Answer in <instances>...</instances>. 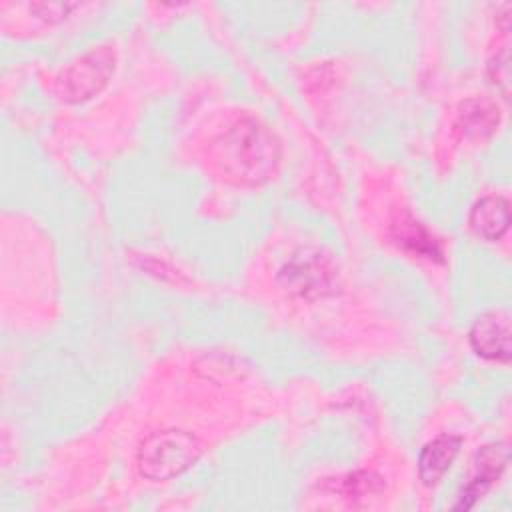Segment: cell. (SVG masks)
<instances>
[{
  "label": "cell",
  "instance_id": "1",
  "mask_svg": "<svg viewBox=\"0 0 512 512\" xmlns=\"http://www.w3.org/2000/svg\"><path fill=\"white\" fill-rule=\"evenodd\" d=\"M210 154L226 180L238 186H262L278 172L284 150L282 140L264 120L242 114L214 138Z\"/></svg>",
  "mask_w": 512,
  "mask_h": 512
},
{
  "label": "cell",
  "instance_id": "2",
  "mask_svg": "<svg viewBox=\"0 0 512 512\" xmlns=\"http://www.w3.org/2000/svg\"><path fill=\"white\" fill-rule=\"evenodd\" d=\"M204 452V442L188 430L166 428L148 434L136 450L140 476L152 482H166L192 468Z\"/></svg>",
  "mask_w": 512,
  "mask_h": 512
},
{
  "label": "cell",
  "instance_id": "3",
  "mask_svg": "<svg viewBox=\"0 0 512 512\" xmlns=\"http://www.w3.org/2000/svg\"><path fill=\"white\" fill-rule=\"evenodd\" d=\"M276 278L286 294L318 300L336 292L338 268L330 254L318 248H300L282 264Z\"/></svg>",
  "mask_w": 512,
  "mask_h": 512
},
{
  "label": "cell",
  "instance_id": "4",
  "mask_svg": "<svg viewBox=\"0 0 512 512\" xmlns=\"http://www.w3.org/2000/svg\"><path fill=\"white\" fill-rule=\"evenodd\" d=\"M116 50L100 44L72 60L56 78L58 94L68 104H82L98 96L116 72Z\"/></svg>",
  "mask_w": 512,
  "mask_h": 512
},
{
  "label": "cell",
  "instance_id": "5",
  "mask_svg": "<svg viewBox=\"0 0 512 512\" xmlns=\"http://www.w3.org/2000/svg\"><path fill=\"white\" fill-rule=\"evenodd\" d=\"M510 462V450L504 442H488L474 454V474L462 488L454 510H470L504 474Z\"/></svg>",
  "mask_w": 512,
  "mask_h": 512
},
{
  "label": "cell",
  "instance_id": "6",
  "mask_svg": "<svg viewBox=\"0 0 512 512\" xmlns=\"http://www.w3.org/2000/svg\"><path fill=\"white\" fill-rule=\"evenodd\" d=\"M470 348L484 360L510 362V314L506 310H488L480 314L468 330Z\"/></svg>",
  "mask_w": 512,
  "mask_h": 512
},
{
  "label": "cell",
  "instance_id": "7",
  "mask_svg": "<svg viewBox=\"0 0 512 512\" xmlns=\"http://www.w3.org/2000/svg\"><path fill=\"white\" fill-rule=\"evenodd\" d=\"M500 118V106L492 98L474 96L458 106L454 128L460 138L482 142L496 132Z\"/></svg>",
  "mask_w": 512,
  "mask_h": 512
},
{
  "label": "cell",
  "instance_id": "8",
  "mask_svg": "<svg viewBox=\"0 0 512 512\" xmlns=\"http://www.w3.org/2000/svg\"><path fill=\"white\" fill-rule=\"evenodd\" d=\"M462 442L464 440L458 434H440L420 448L418 478L426 488L436 486L452 468L456 456L460 454Z\"/></svg>",
  "mask_w": 512,
  "mask_h": 512
},
{
  "label": "cell",
  "instance_id": "9",
  "mask_svg": "<svg viewBox=\"0 0 512 512\" xmlns=\"http://www.w3.org/2000/svg\"><path fill=\"white\" fill-rule=\"evenodd\" d=\"M468 224L476 236L486 242L500 240L510 228V202L500 194H486L478 198L468 216Z\"/></svg>",
  "mask_w": 512,
  "mask_h": 512
},
{
  "label": "cell",
  "instance_id": "10",
  "mask_svg": "<svg viewBox=\"0 0 512 512\" xmlns=\"http://www.w3.org/2000/svg\"><path fill=\"white\" fill-rule=\"evenodd\" d=\"M390 236L402 250H406L410 254H416L420 258H428V260H436V262L444 260L442 242L410 212H404V214H400L398 220H394Z\"/></svg>",
  "mask_w": 512,
  "mask_h": 512
},
{
  "label": "cell",
  "instance_id": "11",
  "mask_svg": "<svg viewBox=\"0 0 512 512\" xmlns=\"http://www.w3.org/2000/svg\"><path fill=\"white\" fill-rule=\"evenodd\" d=\"M486 76H488L490 84L504 98H508V94H510V50L506 44L488 58Z\"/></svg>",
  "mask_w": 512,
  "mask_h": 512
},
{
  "label": "cell",
  "instance_id": "12",
  "mask_svg": "<svg viewBox=\"0 0 512 512\" xmlns=\"http://www.w3.org/2000/svg\"><path fill=\"white\" fill-rule=\"evenodd\" d=\"M382 488V480L372 472H354L342 480V492L346 496H366Z\"/></svg>",
  "mask_w": 512,
  "mask_h": 512
},
{
  "label": "cell",
  "instance_id": "13",
  "mask_svg": "<svg viewBox=\"0 0 512 512\" xmlns=\"http://www.w3.org/2000/svg\"><path fill=\"white\" fill-rule=\"evenodd\" d=\"M78 8L74 2H32L30 12L46 24H58L68 18V14Z\"/></svg>",
  "mask_w": 512,
  "mask_h": 512
}]
</instances>
